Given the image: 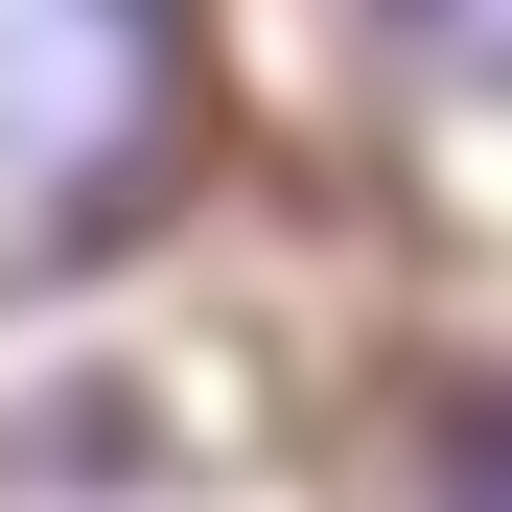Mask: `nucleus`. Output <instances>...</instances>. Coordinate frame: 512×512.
Instances as JSON below:
<instances>
[{"label": "nucleus", "instance_id": "f257e3e1", "mask_svg": "<svg viewBox=\"0 0 512 512\" xmlns=\"http://www.w3.org/2000/svg\"><path fill=\"white\" fill-rule=\"evenodd\" d=\"M0 140H24V187L94 233L163 187V140H187V0H24L0 24Z\"/></svg>", "mask_w": 512, "mask_h": 512}]
</instances>
